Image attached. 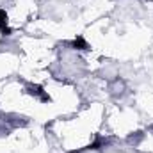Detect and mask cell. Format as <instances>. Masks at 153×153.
<instances>
[{"mask_svg":"<svg viewBox=\"0 0 153 153\" xmlns=\"http://www.w3.org/2000/svg\"><path fill=\"white\" fill-rule=\"evenodd\" d=\"M0 30H2L4 36H9V34H11V29L7 27V14H5V11H2V9H0Z\"/></svg>","mask_w":153,"mask_h":153,"instance_id":"6da1fadb","label":"cell"},{"mask_svg":"<svg viewBox=\"0 0 153 153\" xmlns=\"http://www.w3.org/2000/svg\"><path fill=\"white\" fill-rule=\"evenodd\" d=\"M73 46H75L76 50H87V43L82 38H76L75 41H73Z\"/></svg>","mask_w":153,"mask_h":153,"instance_id":"7a4b0ae2","label":"cell"}]
</instances>
